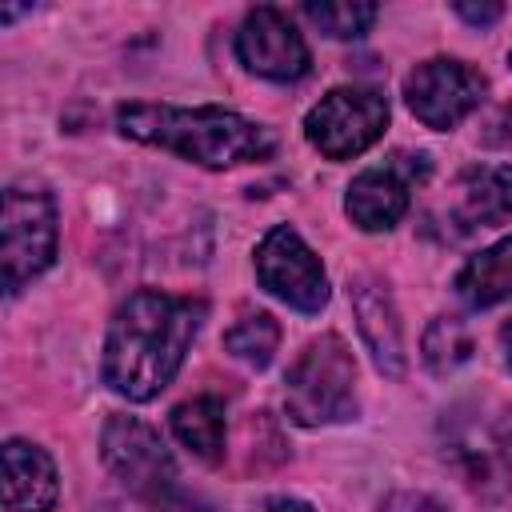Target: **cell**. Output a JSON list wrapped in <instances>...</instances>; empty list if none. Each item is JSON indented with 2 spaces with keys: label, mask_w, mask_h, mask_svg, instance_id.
Segmentation results:
<instances>
[{
  "label": "cell",
  "mask_w": 512,
  "mask_h": 512,
  "mask_svg": "<svg viewBox=\"0 0 512 512\" xmlns=\"http://www.w3.org/2000/svg\"><path fill=\"white\" fill-rule=\"evenodd\" d=\"M172 436L204 464H216L224 456V404L216 396H192L172 408L168 416Z\"/></svg>",
  "instance_id": "obj_15"
},
{
  "label": "cell",
  "mask_w": 512,
  "mask_h": 512,
  "mask_svg": "<svg viewBox=\"0 0 512 512\" xmlns=\"http://www.w3.org/2000/svg\"><path fill=\"white\" fill-rule=\"evenodd\" d=\"M452 12L460 16V20H468V24H476V28H484V24H496L500 16H504V4H468V0H456L452 4Z\"/></svg>",
  "instance_id": "obj_19"
},
{
  "label": "cell",
  "mask_w": 512,
  "mask_h": 512,
  "mask_svg": "<svg viewBox=\"0 0 512 512\" xmlns=\"http://www.w3.org/2000/svg\"><path fill=\"white\" fill-rule=\"evenodd\" d=\"M500 344H504V356H508V364H512V320L500 328Z\"/></svg>",
  "instance_id": "obj_23"
},
{
  "label": "cell",
  "mask_w": 512,
  "mask_h": 512,
  "mask_svg": "<svg viewBox=\"0 0 512 512\" xmlns=\"http://www.w3.org/2000/svg\"><path fill=\"white\" fill-rule=\"evenodd\" d=\"M4 508L8 512H52L60 496V476L40 444L8 440L4 452Z\"/></svg>",
  "instance_id": "obj_12"
},
{
  "label": "cell",
  "mask_w": 512,
  "mask_h": 512,
  "mask_svg": "<svg viewBox=\"0 0 512 512\" xmlns=\"http://www.w3.org/2000/svg\"><path fill=\"white\" fill-rule=\"evenodd\" d=\"M236 56L248 72L264 76V80H280V84L300 80L312 68V52H308L304 36L272 4H260L244 16V24L236 32Z\"/></svg>",
  "instance_id": "obj_9"
},
{
  "label": "cell",
  "mask_w": 512,
  "mask_h": 512,
  "mask_svg": "<svg viewBox=\"0 0 512 512\" xmlns=\"http://www.w3.org/2000/svg\"><path fill=\"white\" fill-rule=\"evenodd\" d=\"M484 92H488L484 72H476L464 60H448V56H432L416 64L404 80V100L412 116L436 132L456 128L472 108H480Z\"/></svg>",
  "instance_id": "obj_7"
},
{
  "label": "cell",
  "mask_w": 512,
  "mask_h": 512,
  "mask_svg": "<svg viewBox=\"0 0 512 512\" xmlns=\"http://www.w3.org/2000/svg\"><path fill=\"white\" fill-rule=\"evenodd\" d=\"M412 156H392L380 168H364L344 196V212L364 232H388L404 220L412 204V180L428 172V160L408 164Z\"/></svg>",
  "instance_id": "obj_10"
},
{
  "label": "cell",
  "mask_w": 512,
  "mask_h": 512,
  "mask_svg": "<svg viewBox=\"0 0 512 512\" xmlns=\"http://www.w3.org/2000/svg\"><path fill=\"white\" fill-rule=\"evenodd\" d=\"M268 512H316L308 500H296V496H276L272 504H268Z\"/></svg>",
  "instance_id": "obj_21"
},
{
  "label": "cell",
  "mask_w": 512,
  "mask_h": 512,
  "mask_svg": "<svg viewBox=\"0 0 512 512\" xmlns=\"http://www.w3.org/2000/svg\"><path fill=\"white\" fill-rule=\"evenodd\" d=\"M116 128L128 140L176 152L180 160H192L200 168H236V164H256L272 160L276 152V132L216 108H176V104H120L116 108Z\"/></svg>",
  "instance_id": "obj_2"
},
{
  "label": "cell",
  "mask_w": 512,
  "mask_h": 512,
  "mask_svg": "<svg viewBox=\"0 0 512 512\" xmlns=\"http://www.w3.org/2000/svg\"><path fill=\"white\" fill-rule=\"evenodd\" d=\"M504 448L512 452V412H508V420H504Z\"/></svg>",
  "instance_id": "obj_24"
},
{
  "label": "cell",
  "mask_w": 512,
  "mask_h": 512,
  "mask_svg": "<svg viewBox=\"0 0 512 512\" xmlns=\"http://www.w3.org/2000/svg\"><path fill=\"white\" fill-rule=\"evenodd\" d=\"M376 4H368V0H308L304 4V16L324 32V36H332V40H356V36H364L372 24H376Z\"/></svg>",
  "instance_id": "obj_17"
},
{
  "label": "cell",
  "mask_w": 512,
  "mask_h": 512,
  "mask_svg": "<svg viewBox=\"0 0 512 512\" xmlns=\"http://www.w3.org/2000/svg\"><path fill=\"white\" fill-rule=\"evenodd\" d=\"M352 312H356V328L372 352V364L400 380L404 376V332H400V316H396V304H392V292L384 280L376 276H356L352 288Z\"/></svg>",
  "instance_id": "obj_11"
},
{
  "label": "cell",
  "mask_w": 512,
  "mask_h": 512,
  "mask_svg": "<svg viewBox=\"0 0 512 512\" xmlns=\"http://www.w3.org/2000/svg\"><path fill=\"white\" fill-rule=\"evenodd\" d=\"M256 280L296 312H320L328 304L324 264L288 224H276L256 244Z\"/></svg>",
  "instance_id": "obj_8"
},
{
  "label": "cell",
  "mask_w": 512,
  "mask_h": 512,
  "mask_svg": "<svg viewBox=\"0 0 512 512\" xmlns=\"http://www.w3.org/2000/svg\"><path fill=\"white\" fill-rule=\"evenodd\" d=\"M100 452L108 472L144 500H168L176 488V460L164 448L160 432L148 428L136 416H108L104 436H100Z\"/></svg>",
  "instance_id": "obj_6"
},
{
  "label": "cell",
  "mask_w": 512,
  "mask_h": 512,
  "mask_svg": "<svg viewBox=\"0 0 512 512\" xmlns=\"http://www.w3.org/2000/svg\"><path fill=\"white\" fill-rule=\"evenodd\" d=\"M0 264L4 292L16 296L28 280H36L56 260V200L44 184H12L4 192V224H0Z\"/></svg>",
  "instance_id": "obj_4"
},
{
  "label": "cell",
  "mask_w": 512,
  "mask_h": 512,
  "mask_svg": "<svg viewBox=\"0 0 512 512\" xmlns=\"http://www.w3.org/2000/svg\"><path fill=\"white\" fill-rule=\"evenodd\" d=\"M208 304L160 288L132 292L104 336V384L132 404L156 400L184 364Z\"/></svg>",
  "instance_id": "obj_1"
},
{
  "label": "cell",
  "mask_w": 512,
  "mask_h": 512,
  "mask_svg": "<svg viewBox=\"0 0 512 512\" xmlns=\"http://www.w3.org/2000/svg\"><path fill=\"white\" fill-rule=\"evenodd\" d=\"M284 412L300 428H320L356 416V360L344 336L324 332L308 340L284 380Z\"/></svg>",
  "instance_id": "obj_3"
},
{
  "label": "cell",
  "mask_w": 512,
  "mask_h": 512,
  "mask_svg": "<svg viewBox=\"0 0 512 512\" xmlns=\"http://www.w3.org/2000/svg\"><path fill=\"white\" fill-rule=\"evenodd\" d=\"M384 512H444V508H440L432 496H408V492H404V496H392V500L384 504Z\"/></svg>",
  "instance_id": "obj_20"
},
{
  "label": "cell",
  "mask_w": 512,
  "mask_h": 512,
  "mask_svg": "<svg viewBox=\"0 0 512 512\" xmlns=\"http://www.w3.org/2000/svg\"><path fill=\"white\" fill-rule=\"evenodd\" d=\"M468 360H472V332L464 328V320L436 316L428 324V332H424V364L436 376H448V372H456Z\"/></svg>",
  "instance_id": "obj_18"
},
{
  "label": "cell",
  "mask_w": 512,
  "mask_h": 512,
  "mask_svg": "<svg viewBox=\"0 0 512 512\" xmlns=\"http://www.w3.org/2000/svg\"><path fill=\"white\" fill-rule=\"evenodd\" d=\"M456 296L468 308H492V304L512 296V236H504L492 248L476 252L456 272Z\"/></svg>",
  "instance_id": "obj_14"
},
{
  "label": "cell",
  "mask_w": 512,
  "mask_h": 512,
  "mask_svg": "<svg viewBox=\"0 0 512 512\" xmlns=\"http://www.w3.org/2000/svg\"><path fill=\"white\" fill-rule=\"evenodd\" d=\"M492 140H500V144H512V104L500 112V120H496V132H492Z\"/></svg>",
  "instance_id": "obj_22"
},
{
  "label": "cell",
  "mask_w": 512,
  "mask_h": 512,
  "mask_svg": "<svg viewBox=\"0 0 512 512\" xmlns=\"http://www.w3.org/2000/svg\"><path fill=\"white\" fill-rule=\"evenodd\" d=\"M456 220L464 228H492L512 220V164H472L456 180Z\"/></svg>",
  "instance_id": "obj_13"
},
{
  "label": "cell",
  "mask_w": 512,
  "mask_h": 512,
  "mask_svg": "<svg viewBox=\"0 0 512 512\" xmlns=\"http://www.w3.org/2000/svg\"><path fill=\"white\" fill-rule=\"evenodd\" d=\"M388 128V100L376 88H332L304 120L308 144L328 160L368 152Z\"/></svg>",
  "instance_id": "obj_5"
},
{
  "label": "cell",
  "mask_w": 512,
  "mask_h": 512,
  "mask_svg": "<svg viewBox=\"0 0 512 512\" xmlns=\"http://www.w3.org/2000/svg\"><path fill=\"white\" fill-rule=\"evenodd\" d=\"M276 344H280V324L268 312H248L224 332V348L248 368H268L276 356Z\"/></svg>",
  "instance_id": "obj_16"
}]
</instances>
